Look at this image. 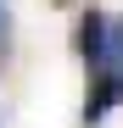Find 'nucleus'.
Instances as JSON below:
<instances>
[{"instance_id":"f257e3e1","label":"nucleus","mask_w":123,"mask_h":128,"mask_svg":"<svg viewBox=\"0 0 123 128\" xmlns=\"http://www.w3.org/2000/svg\"><path fill=\"white\" fill-rule=\"evenodd\" d=\"M112 106H123V72H117V67H95V78H90V100H84V128H95Z\"/></svg>"},{"instance_id":"20e7f679","label":"nucleus","mask_w":123,"mask_h":128,"mask_svg":"<svg viewBox=\"0 0 123 128\" xmlns=\"http://www.w3.org/2000/svg\"><path fill=\"white\" fill-rule=\"evenodd\" d=\"M6 39H11V11H6V0H0V50H6Z\"/></svg>"},{"instance_id":"7ed1b4c3","label":"nucleus","mask_w":123,"mask_h":128,"mask_svg":"<svg viewBox=\"0 0 123 128\" xmlns=\"http://www.w3.org/2000/svg\"><path fill=\"white\" fill-rule=\"evenodd\" d=\"M106 67L123 72V17H112V22H106Z\"/></svg>"},{"instance_id":"f03ea898","label":"nucleus","mask_w":123,"mask_h":128,"mask_svg":"<svg viewBox=\"0 0 123 128\" xmlns=\"http://www.w3.org/2000/svg\"><path fill=\"white\" fill-rule=\"evenodd\" d=\"M106 22H112V17L106 11H84V17H78V34H73V50L78 56H84L90 61V67H106Z\"/></svg>"}]
</instances>
